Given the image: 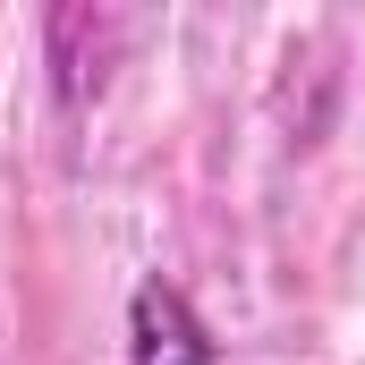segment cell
<instances>
[{"mask_svg": "<svg viewBox=\"0 0 365 365\" xmlns=\"http://www.w3.org/2000/svg\"><path fill=\"white\" fill-rule=\"evenodd\" d=\"M128 365H221V349H212V331H204V314H195V297L179 280H162V272L136 280V297H128Z\"/></svg>", "mask_w": 365, "mask_h": 365, "instance_id": "cell-1", "label": "cell"}]
</instances>
